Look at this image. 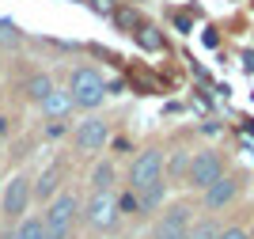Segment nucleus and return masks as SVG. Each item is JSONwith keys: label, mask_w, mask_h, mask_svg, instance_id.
<instances>
[{"label": "nucleus", "mask_w": 254, "mask_h": 239, "mask_svg": "<svg viewBox=\"0 0 254 239\" xmlns=\"http://www.w3.org/2000/svg\"><path fill=\"white\" fill-rule=\"evenodd\" d=\"M38 110H42V118H50V122H68L76 103H72V95H68V87H53L42 103H38Z\"/></svg>", "instance_id": "nucleus-10"}, {"label": "nucleus", "mask_w": 254, "mask_h": 239, "mask_svg": "<svg viewBox=\"0 0 254 239\" xmlns=\"http://www.w3.org/2000/svg\"><path fill=\"white\" fill-rule=\"evenodd\" d=\"M87 4H91L99 15H114V0H87Z\"/></svg>", "instance_id": "nucleus-21"}, {"label": "nucleus", "mask_w": 254, "mask_h": 239, "mask_svg": "<svg viewBox=\"0 0 254 239\" xmlns=\"http://www.w3.org/2000/svg\"><path fill=\"white\" fill-rule=\"evenodd\" d=\"M224 232V224L216 220V213H209V217H193L190 228H186V239H216Z\"/></svg>", "instance_id": "nucleus-14"}, {"label": "nucleus", "mask_w": 254, "mask_h": 239, "mask_svg": "<svg viewBox=\"0 0 254 239\" xmlns=\"http://www.w3.org/2000/svg\"><path fill=\"white\" fill-rule=\"evenodd\" d=\"M11 239H46L42 217H19V220H15V232H11Z\"/></svg>", "instance_id": "nucleus-17"}, {"label": "nucleus", "mask_w": 254, "mask_h": 239, "mask_svg": "<svg viewBox=\"0 0 254 239\" xmlns=\"http://www.w3.org/2000/svg\"><path fill=\"white\" fill-rule=\"evenodd\" d=\"M0 65H4V57H0Z\"/></svg>", "instance_id": "nucleus-22"}, {"label": "nucleus", "mask_w": 254, "mask_h": 239, "mask_svg": "<svg viewBox=\"0 0 254 239\" xmlns=\"http://www.w3.org/2000/svg\"><path fill=\"white\" fill-rule=\"evenodd\" d=\"M190 220H193V205H190V201H175V205H167L156 217L148 239H186Z\"/></svg>", "instance_id": "nucleus-7"}, {"label": "nucleus", "mask_w": 254, "mask_h": 239, "mask_svg": "<svg viewBox=\"0 0 254 239\" xmlns=\"http://www.w3.org/2000/svg\"><path fill=\"white\" fill-rule=\"evenodd\" d=\"M190 156H193V152H186V148H179V152L163 156V182H186V171H190Z\"/></svg>", "instance_id": "nucleus-11"}, {"label": "nucleus", "mask_w": 254, "mask_h": 239, "mask_svg": "<svg viewBox=\"0 0 254 239\" xmlns=\"http://www.w3.org/2000/svg\"><path fill=\"white\" fill-rule=\"evenodd\" d=\"M228 171V163H224V156L216 152V148H201V152H193L190 156V171H186V186L197 190L201 194L205 186H212L216 178Z\"/></svg>", "instance_id": "nucleus-5"}, {"label": "nucleus", "mask_w": 254, "mask_h": 239, "mask_svg": "<svg viewBox=\"0 0 254 239\" xmlns=\"http://www.w3.org/2000/svg\"><path fill=\"white\" fill-rule=\"evenodd\" d=\"M80 220H84L87 232H114L118 220H122L118 194H114V190H91L87 201L80 205Z\"/></svg>", "instance_id": "nucleus-3"}, {"label": "nucleus", "mask_w": 254, "mask_h": 239, "mask_svg": "<svg viewBox=\"0 0 254 239\" xmlns=\"http://www.w3.org/2000/svg\"><path fill=\"white\" fill-rule=\"evenodd\" d=\"M137 38H140V46H144V50H159V46H163V38L156 34V27H140Z\"/></svg>", "instance_id": "nucleus-19"}, {"label": "nucleus", "mask_w": 254, "mask_h": 239, "mask_svg": "<svg viewBox=\"0 0 254 239\" xmlns=\"http://www.w3.org/2000/svg\"><path fill=\"white\" fill-rule=\"evenodd\" d=\"M251 239H254V232H251Z\"/></svg>", "instance_id": "nucleus-23"}, {"label": "nucleus", "mask_w": 254, "mask_h": 239, "mask_svg": "<svg viewBox=\"0 0 254 239\" xmlns=\"http://www.w3.org/2000/svg\"><path fill=\"white\" fill-rule=\"evenodd\" d=\"M216 239H251V232H247V228H239V224H232V228H224Z\"/></svg>", "instance_id": "nucleus-20"}, {"label": "nucleus", "mask_w": 254, "mask_h": 239, "mask_svg": "<svg viewBox=\"0 0 254 239\" xmlns=\"http://www.w3.org/2000/svg\"><path fill=\"white\" fill-rule=\"evenodd\" d=\"M114 182H118L114 163H110V159H99V163L91 167V190H114Z\"/></svg>", "instance_id": "nucleus-16"}, {"label": "nucleus", "mask_w": 254, "mask_h": 239, "mask_svg": "<svg viewBox=\"0 0 254 239\" xmlns=\"http://www.w3.org/2000/svg\"><path fill=\"white\" fill-rule=\"evenodd\" d=\"M27 209H31V178L27 175H11L4 194H0V217L15 224L19 217H27Z\"/></svg>", "instance_id": "nucleus-8"}, {"label": "nucleus", "mask_w": 254, "mask_h": 239, "mask_svg": "<svg viewBox=\"0 0 254 239\" xmlns=\"http://www.w3.org/2000/svg\"><path fill=\"white\" fill-rule=\"evenodd\" d=\"M106 145H110V122L91 110V114L72 129V148L80 156H95V152H103Z\"/></svg>", "instance_id": "nucleus-4"}, {"label": "nucleus", "mask_w": 254, "mask_h": 239, "mask_svg": "<svg viewBox=\"0 0 254 239\" xmlns=\"http://www.w3.org/2000/svg\"><path fill=\"white\" fill-rule=\"evenodd\" d=\"M68 95H72L76 110H99V106L106 103V95H110V83H106L103 69H95V65H80V69H72V76H68Z\"/></svg>", "instance_id": "nucleus-1"}, {"label": "nucleus", "mask_w": 254, "mask_h": 239, "mask_svg": "<svg viewBox=\"0 0 254 239\" xmlns=\"http://www.w3.org/2000/svg\"><path fill=\"white\" fill-rule=\"evenodd\" d=\"M76 220H80V201H76L72 190H61L46 201V213H42L46 239H72Z\"/></svg>", "instance_id": "nucleus-2"}, {"label": "nucleus", "mask_w": 254, "mask_h": 239, "mask_svg": "<svg viewBox=\"0 0 254 239\" xmlns=\"http://www.w3.org/2000/svg\"><path fill=\"white\" fill-rule=\"evenodd\" d=\"M53 87H57V83H53L50 73H31L27 80H23V95H27L31 103H42V99L53 91Z\"/></svg>", "instance_id": "nucleus-13"}, {"label": "nucleus", "mask_w": 254, "mask_h": 239, "mask_svg": "<svg viewBox=\"0 0 254 239\" xmlns=\"http://www.w3.org/2000/svg\"><path fill=\"white\" fill-rule=\"evenodd\" d=\"M57 178H61V163H50V167L42 171V175H38V182L31 186V198H38V201H50L53 194H57V186H61Z\"/></svg>", "instance_id": "nucleus-12"}, {"label": "nucleus", "mask_w": 254, "mask_h": 239, "mask_svg": "<svg viewBox=\"0 0 254 239\" xmlns=\"http://www.w3.org/2000/svg\"><path fill=\"white\" fill-rule=\"evenodd\" d=\"M0 46H8V50H19V46H23V34L15 31V23L0 19Z\"/></svg>", "instance_id": "nucleus-18"}, {"label": "nucleus", "mask_w": 254, "mask_h": 239, "mask_svg": "<svg viewBox=\"0 0 254 239\" xmlns=\"http://www.w3.org/2000/svg\"><path fill=\"white\" fill-rule=\"evenodd\" d=\"M243 186H247V178L243 175H228L224 171L212 186H205L201 190V205L209 209V213H220V209H228V205H235V198L243 194Z\"/></svg>", "instance_id": "nucleus-9"}, {"label": "nucleus", "mask_w": 254, "mask_h": 239, "mask_svg": "<svg viewBox=\"0 0 254 239\" xmlns=\"http://www.w3.org/2000/svg\"><path fill=\"white\" fill-rule=\"evenodd\" d=\"M163 156H167L163 148H144V152L133 156V163H129V190H133V194L148 190L152 182L163 178Z\"/></svg>", "instance_id": "nucleus-6"}, {"label": "nucleus", "mask_w": 254, "mask_h": 239, "mask_svg": "<svg viewBox=\"0 0 254 239\" xmlns=\"http://www.w3.org/2000/svg\"><path fill=\"white\" fill-rule=\"evenodd\" d=\"M163 198H167V182L159 178V182H152L148 190H140V194H137V209H140V213H156V209L163 205Z\"/></svg>", "instance_id": "nucleus-15"}]
</instances>
